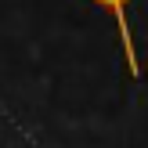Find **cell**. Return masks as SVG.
Returning <instances> with one entry per match:
<instances>
[{"instance_id": "6da1fadb", "label": "cell", "mask_w": 148, "mask_h": 148, "mask_svg": "<svg viewBox=\"0 0 148 148\" xmlns=\"http://www.w3.org/2000/svg\"><path fill=\"white\" fill-rule=\"evenodd\" d=\"M94 4H101V7L112 11L116 25H119V40H123V58H127V65H130V76L137 79V76H141V62H137V47H134V36H130V25H127L130 0H94Z\"/></svg>"}]
</instances>
